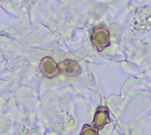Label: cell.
Listing matches in <instances>:
<instances>
[{"label": "cell", "instance_id": "5", "mask_svg": "<svg viewBox=\"0 0 151 135\" xmlns=\"http://www.w3.org/2000/svg\"><path fill=\"white\" fill-rule=\"evenodd\" d=\"M81 135H99L98 131L91 125H84L81 132Z\"/></svg>", "mask_w": 151, "mask_h": 135}, {"label": "cell", "instance_id": "1", "mask_svg": "<svg viewBox=\"0 0 151 135\" xmlns=\"http://www.w3.org/2000/svg\"><path fill=\"white\" fill-rule=\"evenodd\" d=\"M91 43L98 51H102L109 44V33L103 27L95 28L91 35Z\"/></svg>", "mask_w": 151, "mask_h": 135}, {"label": "cell", "instance_id": "3", "mask_svg": "<svg viewBox=\"0 0 151 135\" xmlns=\"http://www.w3.org/2000/svg\"><path fill=\"white\" fill-rule=\"evenodd\" d=\"M60 73L67 76H77L81 73V68L79 64L73 60H65L58 64Z\"/></svg>", "mask_w": 151, "mask_h": 135}, {"label": "cell", "instance_id": "4", "mask_svg": "<svg viewBox=\"0 0 151 135\" xmlns=\"http://www.w3.org/2000/svg\"><path fill=\"white\" fill-rule=\"evenodd\" d=\"M109 122V110L106 107H100L98 108L97 112L95 114L94 120H93V125L97 127L98 129H102Z\"/></svg>", "mask_w": 151, "mask_h": 135}, {"label": "cell", "instance_id": "2", "mask_svg": "<svg viewBox=\"0 0 151 135\" xmlns=\"http://www.w3.org/2000/svg\"><path fill=\"white\" fill-rule=\"evenodd\" d=\"M39 67H40V70L43 73V75L49 78L56 77L60 73L57 63L51 57H45L41 60Z\"/></svg>", "mask_w": 151, "mask_h": 135}]
</instances>
